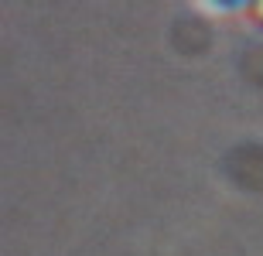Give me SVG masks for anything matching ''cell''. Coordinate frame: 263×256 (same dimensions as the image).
Listing matches in <instances>:
<instances>
[{
  "label": "cell",
  "instance_id": "1",
  "mask_svg": "<svg viewBox=\"0 0 263 256\" xmlns=\"http://www.w3.org/2000/svg\"><path fill=\"white\" fill-rule=\"evenodd\" d=\"M243 14H246V17H250V21L256 24V28L263 31V0H253V4H243Z\"/></svg>",
  "mask_w": 263,
  "mask_h": 256
}]
</instances>
